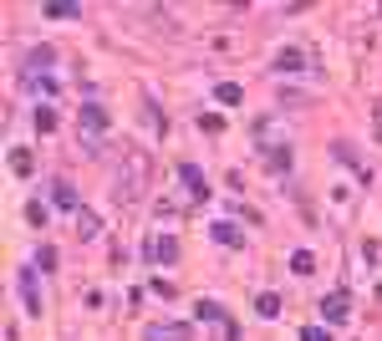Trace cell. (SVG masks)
Returning a JSON list of instances; mask_svg holds the SVG:
<instances>
[{
    "label": "cell",
    "instance_id": "8",
    "mask_svg": "<svg viewBox=\"0 0 382 341\" xmlns=\"http://www.w3.org/2000/svg\"><path fill=\"white\" fill-rule=\"evenodd\" d=\"M51 61H56V51H51V46H36V51L26 56V77H41V72L51 67Z\"/></svg>",
    "mask_w": 382,
    "mask_h": 341
},
{
    "label": "cell",
    "instance_id": "17",
    "mask_svg": "<svg viewBox=\"0 0 382 341\" xmlns=\"http://www.w3.org/2000/svg\"><path fill=\"white\" fill-rule=\"evenodd\" d=\"M291 270H295V275H311V270H316V255H311V250H295V255H291Z\"/></svg>",
    "mask_w": 382,
    "mask_h": 341
},
{
    "label": "cell",
    "instance_id": "5",
    "mask_svg": "<svg viewBox=\"0 0 382 341\" xmlns=\"http://www.w3.org/2000/svg\"><path fill=\"white\" fill-rule=\"evenodd\" d=\"M347 311H352V301H347V290H331L326 301H321V316L336 326V321H347Z\"/></svg>",
    "mask_w": 382,
    "mask_h": 341
},
{
    "label": "cell",
    "instance_id": "6",
    "mask_svg": "<svg viewBox=\"0 0 382 341\" xmlns=\"http://www.w3.org/2000/svg\"><path fill=\"white\" fill-rule=\"evenodd\" d=\"M41 15H46V20H77L82 6H72V0H46V6H41Z\"/></svg>",
    "mask_w": 382,
    "mask_h": 341
},
{
    "label": "cell",
    "instance_id": "23",
    "mask_svg": "<svg viewBox=\"0 0 382 341\" xmlns=\"http://www.w3.org/2000/svg\"><path fill=\"white\" fill-rule=\"evenodd\" d=\"M377 138H382V102H377Z\"/></svg>",
    "mask_w": 382,
    "mask_h": 341
},
{
    "label": "cell",
    "instance_id": "4",
    "mask_svg": "<svg viewBox=\"0 0 382 341\" xmlns=\"http://www.w3.org/2000/svg\"><path fill=\"white\" fill-rule=\"evenodd\" d=\"M179 179H184L189 194H194V204H199V199H209V184H204V174H199L194 163H179Z\"/></svg>",
    "mask_w": 382,
    "mask_h": 341
},
{
    "label": "cell",
    "instance_id": "13",
    "mask_svg": "<svg viewBox=\"0 0 382 341\" xmlns=\"http://www.w3.org/2000/svg\"><path fill=\"white\" fill-rule=\"evenodd\" d=\"M31 168H36V158L26 153V148H15V153H11V174L15 179H31Z\"/></svg>",
    "mask_w": 382,
    "mask_h": 341
},
{
    "label": "cell",
    "instance_id": "20",
    "mask_svg": "<svg viewBox=\"0 0 382 341\" xmlns=\"http://www.w3.org/2000/svg\"><path fill=\"white\" fill-rule=\"evenodd\" d=\"M36 270H56V250H51V245L36 250Z\"/></svg>",
    "mask_w": 382,
    "mask_h": 341
},
{
    "label": "cell",
    "instance_id": "11",
    "mask_svg": "<svg viewBox=\"0 0 382 341\" xmlns=\"http://www.w3.org/2000/svg\"><path fill=\"white\" fill-rule=\"evenodd\" d=\"M255 311H260L265 321H275V316H281V295H275V290H260V295H255Z\"/></svg>",
    "mask_w": 382,
    "mask_h": 341
},
{
    "label": "cell",
    "instance_id": "22",
    "mask_svg": "<svg viewBox=\"0 0 382 341\" xmlns=\"http://www.w3.org/2000/svg\"><path fill=\"white\" fill-rule=\"evenodd\" d=\"M301 341H331V331H321V326H306V331H301Z\"/></svg>",
    "mask_w": 382,
    "mask_h": 341
},
{
    "label": "cell",
    "instance_id": "9",
    "mask_svg": "<svg viewBox=\"0 0 382 341\" xmlns=\"http://www.w3.org/2000/svg\"><path fill=\"white\" fill-rule=\"evenodd\" d=\"M77 234H82V240H97V234H102V219L92 214V209H77Z\"/></svg>",
    "mask_w": 382,
    "mask_h": 341
},
{
    "label": "cell",
    "instance_id": "7",
    "mask_svg": "<svg viewBox=\"0 0 382 341\" xmlns=\"http://www.w3.org/2000/svg\"><path fill=\"white\" fill-rule=\"evenodd\" d=\"M209 234H215V240H219V245H235V250L245 245V234H240L235 224H229V219H215V224H209Z\"/></svg>",
    "mask_w": 382,
    "mask_h": 341
},
{
    "label": "cell",
    "instance_id": "16",
    "mask_svg": "<svg viewBox=\"0 0 382 341\" xmlns=\"http://www.w3.org/2000/svg\"><path fill=\"white\" fill-rule=\"evenodd\" d=\"M301 67H306L301 51H281V56H275V72H301Z\"/></svg>",
    "mask_w": 382,
    "mask_h": 341
},
{
    "label": "cell",
    "instance_id": "21",
    "mask_svg": "<svg viewBox=\"0 0 382 341\" xmlns=\"http://www.w3.org/2000/svg\"><path fill=\"white\" fill-rule=\"evenodd\" d=\"M36 127H41V133H56V112L41 108V112H36Z\"/></svg>",
    "mask_w": 382,
    "mask_h": 341
},
{
    "label": "cell",
    "instance_id": "3",
    "mask_svg": "<svg viewBox=\"0 0 382 341\" xmlns=\"http://www.w3.org/2000/svg\"><path fill=\"white\" fill-rule=\"evenodd\" d=\"M108 108H102V102H82V127H87V133H108Z\"/></svg>",
    "mask_w": 382,
    "mask_h": 341
},
{
    "label": "cell",
    "instance_id": "15",
    "mask_svg": "<svg viewBox=\"0 0 382 341\" xmlns=\"http://www.w3.org/2000/svg\"><path fill=\"white\" fill-rule=\"evenodd\" d=\"M194 316H199V321H224V326H229V316H224V306H219V301H199V306H194Z\"/></svg>",
    "mask_w": 382,
    "mask_h": 341
},
{
    "label": "cell",
    "instance_id": "2",
    "mask_svg": "<svg viewBox=\"0 0 382 341\" xmlns=\"http://www.w3.org/2000/svg\"><path fill=\"white\" fill-rule=\"evenodd\" d=\"M148 260H158V265H174L179 260V240H174V234H148Z\"/></svg>",
    "mask_w": 382,
    "mask_h": 341
},
{
    "label": "cell",
    "instance_id": "12",
    "mask_svg": "<svg viewBox=\"0 0 382 341\" xmlns=\"http://www.w3.org/2000/svg\"><path fill=\"white\" fill-rule=\"evenodd\" d=\"M143 341H189V331L184 326H148Z\"/></svg>",
    "mask_w": 382,
    "mask_h": 341
},
{
    "label": "cell",
    "instance_id": "19",
    "mask_svg": "<svg viewBox=\"0 0 382 341\" xmlns=\"http://www.w3.org/2000/svg\"><path fill=\"white\" fill-rule=\"evenodd\" d=\"M26 224H31V229L46 224V204H36V199H31V204H26Z\"/></svg>",
    "mask_w": 382,
    "mask_h": 341
},
{
    "label": "cell",
    "instance_id": "18",
    "mask_svg": "<svg viewBox=\"0 0 382 341\" xmlns=\"http://www.w3.org/2000/svg\"><path fill=\"white\" fill-rule=\"evenodd\" d=\"M215 97H219V102H224V108H235V102H240V97H245V92H240V87H235V82H219V87H215Z\"/></svg>",
    "mask_w": 382,
    "mask_h": 341
},
{
    "label": "cell",
    "instance_id": "10",
    "mask_svg": "<svg viewBox=\"0 0 382 341\" xmlns=\"http://www.w3.org/2000/svg\"><path fill=\"white\" fill-rule=\"evenodd\" d=\"M20 295H26V311L41 316V290H36V281H31V270H20Z\"/></svg>",
    "mask_w": 382,
    "mask_h": 341
},
{
    "label": "cell",
    "instance_id": "1",
    "mask_svg": "<svg viewBox=\"0 0 382 341\" xmlns=\"http://www.w3.org/2000/svg\"><path fill=\"white\" fill-rule=\"evenodd\" d=\"M117 163H122V168H117V204H133V199L143 194V184H148V153L127 143Z\"/></svg>",
    "mask_w": 382,
    "mask_h": 341
},
{
    "label": "cell",
    "instance_id": "14",
    "mask_svg": "<svg viewBox=\"0 0 382 341\" xmlns=\"http://www.w3.org/2000/svg\"><path fill=\"white\" fill-rule=\"evenodd\" d=\"M51 204L56 209H77V188L72 184H51Z\"/></svg>",
    "mask_w": 382,
    "mask_h": 341
}]
</instances>
